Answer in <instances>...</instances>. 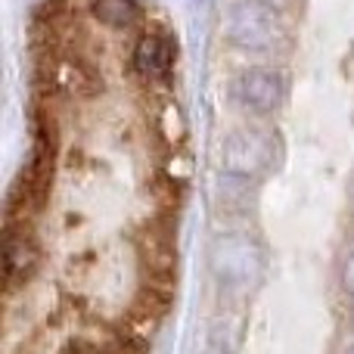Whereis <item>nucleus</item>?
Here are the masks:
<instances>
[{"instance_id":"9d476101","label":"nucleus","mask_w":354,"mask_h":354,"mask_svg":"<svg viewBox=\"0 0 354 354\" xmlns=\"http://www.w3.org/2000/svg\"><path fill=\"white\" fill-rule=\"evenodd\" d=\"M342 289H345L348 299H354V252L345 258V264H342Z\"/></svg>"},{"instance_id":"7ed1b4c3","label":"nucleus","mask_w":354,"mask_h":354,"mask_svg":"<svg viewBox=\"0 0 354 354\" xmlns=\"http://www.w3.org/2000/svg\"><path fill=\"white\" fill-rule=\"evenodd\" d=\"M227 41L239 50H268L280 41V16L261 0H243L227 16Z\"/></svg>"},{"instance_id":"1a4fd4ad","label":"nucleus","mask_w":354,"mask_h":354,"mask_svg":"<svg viewBox=\"0 0 354 354\" xmlns=\"http://www.w3.org/2000/svg\"><path fill=\"white\" fill-rule=\"evenodd\" d=\"M62 354H109V348L100 342H87V339H78V342H68Z\"/></svg>"},{"instance_id":"f257e3e1","label":"nucleus","mask_w":354,"mask_h":354,"mask_svg":"<svg viewBox=\"0 0 354 354\" xmlns=\"http://www.w3.org/2000/svg\"><path fill=\"white\" fill-rule=\"evenodd\" d=\"M208 264H212V274L218 280L221 292L249 295L261 283L268 258H264V249L255 236H249V233H224V236H218L212 243Z\"/></svg>"},{"instance_id":"20e7f679","label":"nucleus","mask_w":354,"mask_h":354,"mask_svg":"<svg viewBox=\"0 0 354 354\" xmlns=\"http://www.w3.org/2000/svg\"><path fill=\"white\" fill-rule=\"evenodd\" d=\"M286 91H289L286 75L274 66L243 68L230 84V97L252 115H274L283 106V100H286Z\"/></svg>"},{"instance_id":"6e6552de","label":"nucleus","mask_w":354,"mask_h":354,"mask_svg":"<svg viewBox=\"0 0 354 354\" xmlns=\"http://www.w3.org/2000/svg\"><path fill=\"white\" fill-rule=\"evenodd\" d=\"M93 16L109 28H131L140 22L143 10L137 0H91Z\"/></svg>"},{"instance_id":"39448f33","label":"nucleus","mask_w":354,"mask_h":354,"mask_svg":"<svg viewBox=\"0 0 354 354\" xmlns=\"http://www.w3.org/2000/svg\"><path fill=\"white\" fill-rule=\"evenodd\" d=\"M37 261H41V252H37V243L25 227L10 224L6 227V239H3V283L6 289L25 286L31 280V274L37 270Z\"/></svg>"},{"instance_id":"f8f14e48","label":"nucleus","mask_w":354,"mask_h":354,"mask_svg":"<svg viewBox=\"0 0 354 354\" xmlns=\"http://www.w3.org/2000/svg\"><path fill=\"white\" fill-rule=\"evenodd\" d=\"M345 354H354V345H351V348H348V351H345Z\"/></svg>"},{"instance_id":"0eeeda50","label":"nucleus","mask_w":354,"mask_h":354,"mask_svg":"<svg viewBox=\"0 0 354 354\" xmlns=\"http://www.w3.org/2000/svg\"><path fill=\"white\" fill-rule=\"evenodd\" d=\"M47 75L62 93H97V72L72 56L47 62Z\"/></svg>"},{"instance_id":"423d86ee","label":"nucleus","mask_w":354,"mask_h":354,"mask_svg":"<svg viewBox=\"0 0 354 354\" xmlns=\"http://www.w3.org/2000/svg\"><path fill=\"white\" fill-rule=\"evenodd\" d=\"M177 59V44L165 31H147L134 47V68L147 78H162Z\"/></svg>"},{"instance_id":"9b49d317","label":"nucleus","mask_w":354,"mask_h":354,"mask_svg":"<svg viewBox=\"0 0 354 354\" xmlns=\"http://www.w3.org/2000/svg\"><path fill=\"white\" fill-rule=\"evenodd\" d=\"M205 354H233V342L227 336H212V342H208Z\"/></svg>"},{"instance_id":"f03ea898","label":"nucleus","mask_w":354,"mask_h":354,"mask_svg":"<svg viewBox=\"0 0 354 354\" xmlns=\"http://www.w3.org/2000/svg\"><path fill=\"white\" fill-rule=\"evenodd\" d=\"M277 162V131L243 124L221 140V168L236 180H255Z\"/></svg>"}]
</instances>
